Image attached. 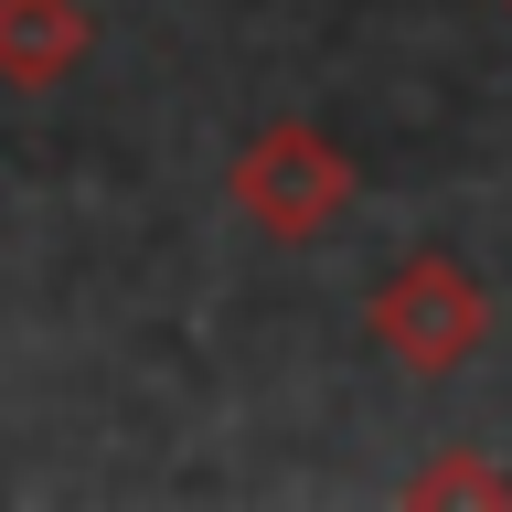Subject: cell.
<instances>
[{
    "instance_id": "6da1fadb",
    "label": "cell",
    "mask_w": 512,
    "mask_h": 512,
    "mask_svg": "<svg viewBox=\"0 0 512 512\" xmlns=\"http://www.w3.org/2000/svg\"><path fill=\"white\" fill-rule=\"evenodd\" d=\"M352 192H363L352 150L331 128H310V118H278V128H256L246 150H235V214L267 246H320L352 214Z\"/></svg>"
},
{
    "instance_id": "7a4b0ae2",
    "label": "cell",
    "mask_w": 512,
    "mask_h": 512,
    "mask_svg": "<svg viewBox=\"0 0 512 512\" xmlns=\"http://www.w3.org/2000/svg\"><path fill=\"white\" fill-rule=\"evenodd\" d=\"M363 331H374V352H395L406 374H459V363L491 342V288L448 246H416V256H395L384 288L363 299Z\"/></svg>"
},
{
    "instance_id": "3957f363",
    "label": "cell",
    "mask_w": 512,
    "mask_h": 512,
    "mask_svg": "<svg viewBox=\"0 0 512 512\" xmlns=\"http://www.w3.org/2000/svg\"><path fill=\"white\" fill-rule=\"evenodd\" d=\"M96 22H86V0H0V86H64L75 64H86Z\"/></svg>"
},
{
    "instance_id": "277c9868",
    "label": "cell",
    "mask_w": 512,
    "mask_h": 512,
    "mask_svg": "<svg viewBox=\"0 0 512 512\" xmlns=\"http://www.w3.org/2000/svg\"><path fill=\"white\" fill-rule=\"evenodd\" d=\"M406 502H512V480L491 470V459H470V448H448V459H427V470L406 480Z\"/></svg>"
}]
</instances>
